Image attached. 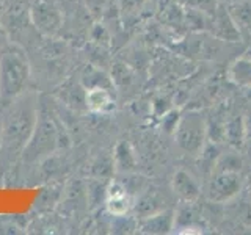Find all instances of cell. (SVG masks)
I'll return each mask as SVG.
<instances>
[{"label": "cell", "mask_w": 251, "mask_h": 235, "mask_svg": "<svg viewBox=\"0 0 251 235\" xmlns=\"http://www.w3.org/2000/svg\"><path fill=\"white\" fill-rule=\"evenodd\" d=\"M57 141H58L57 125L50 119L49 115L39 112L33 135H31L25 151H24V157L27 155L30 160L41 159V157L53 151L55 146H57Z\"/></svg>", "instance_id": "5b68a950"}, {"label": "cell", "mask_w": 251, "mask_h": 235, "mask_svg": "<svg viewBox=\"0 0 251 235\" xmlns=\"http://www.w3.org/2000/svg\"><path fill=\"white\" fill-rule=\"evenodd\" d=\"M30 83V61L24 47L10 41L0 49V99L11 102Z\"/></svg>", "instance_id": "7a4b0ae2"}, {"label": "cell", "mask_w": 251, "mask_h": 235, "mask_svg": "<svg viewBox=\"0 0 251 235\" xmlns=\"http://www.w3.org/2000/svg\"><path fill=\"white\" fill-rule=\"evenodd\" d=\"M179 3L185 5L187 8H190V10H195V11H200L202 14H212L217 6L220 5V0H179Z\"/></svg>", "instance_id": "ac0fdd59"}, {"label": "cell", "mask_w": 251, "mask_h": 235, "mask_svg": "<svg viewBox=\"0 0 251 235\" xmlns=\"http://www.w3.org/2000/svg\"><path fill=\"white\" fill-rule=\"evenodd\" d=\"M8 43H10V35H8V31L5 30V27L0 24V49H3Z\"/></svg>", "instance_id": "ffe728a7"}, {"label": "cell", "mask_w": 251, "mask_h": 235, "mask_svg": "<svg viewBox=\"0 0 251 235\" xmlns=\"http://www.w3.org/2000/svg\"><path fill=\"white\" fill-rule=\"evenodd\" d=\"M242 191L245 193V196L251 201V169L248 171V174L243 177V188H242Z\"/></svg>", "instance_id": "d6986e66"}, {"label": "cell", "mask_w": 251, "mask_h": 235, "mask_svg": "<svg viewBox=\"0 0 251 235\" xmlns=\"http://www.w3.org/2000/svg\"><path fill=\"white\" fill-rule=\"evenodd\" d=\"M231 18L239 30L240 39L251 43V0H235L226 5Z\"/></svg>", "instance_id": "9c48e42d"}, {"label": "cell", "mask_w": 251, "mask_h": 235, "mask_svg": "<svg viewBox=\"0 0 251 235\" xmlns=\"http://www.w3.org/2000/svg\"><path fill=\"white\" fill-rule=\"evenodd\" d=\"M222 3H225V5H227V3H232V2H235V0H220Z\"/></svg>", "instance_id": "603a6c76"}, {"label": "cell", "mask_w": 251, "mask_h": 235, "mask_svg": "<svg viewBox=\"0 0 251 235\" xmlns=\"http://www.w3.org/2000/svg\"><path fill=\"white\" fill-rule=\"evenodd\" d=\"M113 107V97L108 88H91L86 90V108L93 112H107Z\"/></svg>", "instance_id": "4fadbf2b"}, {"label": "cell", "mask_w": 251, "mask_h": 235, "mask_svg": "<svg viewBox=\"0 0 251 235\" xmlns=\"http://www.w3.org/2000/svg\"><path fill=\"white\" fill-rule=\"evenodd\" d=\"M130 198L123 185L115 184L110 187V190L107 191V207L110 213L123 216L130 209Z\"/></svg>", "instance_id": "7c38bea8"}, {"label": "cell", "mask_w": 251, "mask_h": 235, "mask_svg": "<svg viewBox=\"0 0 251 235\" xmlns=\"http://www.w3.org/2000/svg\"><path fill=\"white\" fill-rule=\"evenodd\" d=\"M206 30H209L220 41H226V43L242 41L239 30L235 27L229 11H227L226 5L222 2H220L214 13L206 16Z\"/></svg>", "instance_id": "52a82bcc"}, {"label": "cell", "mask_w": 251, "mask_h": 235, "mask_svg": "<svg viewBox=\"0 0 251 235\" xmlns=\"http://www.w3.org/2000/svg\"><path fill=\"white\" fill-rule=\"evenodd\" d=\"M31 25L39 35L55 38L63 27V6L58 0H31L28 6Z\"/></svg>", "instance_id": "277c9868"}, {"label": "cell", "mask_w": 251, "mask_h": 235, "mask_svg": "<svg viewBox=\"0 0 251 235\" xmlns=\"http://www.w3.org/2000/svg\"><path fill=\"white\" fill-rule=\"evenodd\" d=\"M243 57H247V58H250V60H251V43L248 44V47H247L245 53H243Z\"/></svg>", "instance_id": "44dd1931"}, {"label": "cell", "mask_w": 251, "mask_h": 235, "mask_svg": "<svg viewBox=\"0 0 251 235\" xmlns=\"http://www.w3.org/2000/svg\"><path fill=\"white\" fill-rule=\"evenodd\" d=\"M245 96H247V99L251 102V86H248V88H245Z\"/></svg>", "instance_id": "7402d4cb"}, {"label": "cell", "mask_w": 251, "mask_h": 235, "mask_svg": "<svg viewBox=\"0 0 251 235\" xmlns=\"http://www.w3.org/2000/svg\"><path fill=\"white\" fill-rule=\"evenodd\" d=\"M115 159H116V164L120 166L123 171H130L133 169V164H135V160H133V154L130 151V147L121 143L116 146V154H115Z\"/></svg>", "instance_id": "e0dca14e"}, {"label": "cell", "mask_w": 251, "mask_h": 235, "mask_svg": "<svg viewBox=\"0 0 251 235\" xmlns=\"http://www.w3.org/2000/svg\"><path fill=\"white\" fill-rule=\"evenodd\" d=\"M61 99L74 108H86V90L82 83L69 82L61 88Z\"/></svg>", "instance_id": "9a60e30c"}, {"label": "cell", "mask_w": 251, "mask_h": 235, "mask_svg": "<svg viewBox=\"0 0 251 235\" xmlns=\"http://www.w3.org/2000/svg\"><path fill=\"white\" fill-rule=\"evenodd\" d=\"M242 168H243L242 157L237 152H227V154H220L214 171H239V172H242Z\"/></svg>", "instance_id": "2e32d148"}, {"label": "cell", "mask_w": 251, "mask_h": 235, "mask_svg": "<svg viewBox=\"0 0 251 235\" xmlns=\"http://www.w3.org/2000/svg\"><path fill=\"white\" fill-rule=\"evenodd\" d=\"M173 191L180 201H196L201 194V187L190 172L179 169L173 177Z\"/></svg>", "instance_id": "30bf717a"}, {"label": "cell", "mask_w": 251, "mask_h": 235, "mask_svg": "<svg viewBox=\"0 0 251 235\" xmlns=\"http://www.w3.org/2000/svg\"><path fill=\"white\" fill-rule=\"evenodd\" d=\"M243 188V176L239 171H212L206 185V198L212 204H226Z\"/></svg>", "instance_id": "8992f818"}, {"label": "cell", "mask_w": 251, "mask_h": 235, "mask_svg": "<svg viewBox=\"0 0 251 235\" xmlns=\"http://www.w3.org/2000/svg\"><path fill=\"white\" fill-rule=\"evenodd\" d=\"M138 227L143 234H170L175 229V212L163 209L160 212H155V213L141 216Z\"/></svg>", "instance_id": "ba28073f"}, {"label": "cell", "mask_w": 251, "mask_h": 235, "mask_svg": "<svg viewBox=\"0 0 251 235\" xmlns=\"http://www.w3.org/2000/svg\"><path fill=\"white\" fill-rule=\"evenodd\" d=\"M176 144L184 152L196 155L202 151L207 140V122L198 112H188L179 119L175 132Z\"/></svg>", "instance_id": "3957f363"}, {"label": "cell", "mask_w": 251, "mask_h": 235, "mask_svg": "<svg viewBox=\"0 0 251 235\" xmlns=\"http://www.w3.org/2000/svg\"><path fill=\"white\" fill-rule=\"evenodd\" d=\"M245 118L237 115L225 121V141L231 147L242 149L245 146Z\"/></svg>", "instance_id": "8fae6325"}, {"label": "cell", "mask_w": 251, "mask_h": 235, "mask_svg": "<svg viewBox=\"0 0 251 235\" xmlns=\"http://www.w3.org/2000/svg\"><path fill=\"white\" fill-rule=\"evenodd\" d=\"M229 77L235 85L243 88L251 86V60L247 57L235 60L229 68Z\"/></svg>", "instance_id": "5bb4252c"}, {"label": "cell", "mask_w": 251, "mask_h": 235, "mask_svg": "<svg viewBox=\"0 0 251 235\" xmlns=\"http://www.w3.org/2000/svg\"><path fill=\"white\" fill-rule=\"evenodd\" d=\"M38 113L39 105L35 93L25 91L11 100L0 132V151L5 160L14 162L16 157L24 154L33 135Z\"/></svg>", "instance_id": "6da1fadb"}]
</instances>
